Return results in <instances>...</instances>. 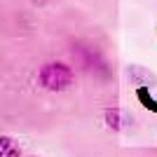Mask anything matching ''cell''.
I'll list each match as a JSON object with an SVG mask.
<instances>
[{"label":"cell","instance_id":"cell-5","mask_svg":"<svg viewBox=\"0 0 157 157\" xmlns=\"http://www.w3.org/2000/svg\"><path fill=\"white\" fill-rule=\"evenodd\" d=\"M0 157H24L19 143L10 136H0Z\"/></svg>","mask_w":157,"mask_h":157},{"label":"cell","instance_id":"cell-1","mask_svg":"<svg viewBox=\"0 0 157 157\" xmlns=\"http://www.w3.org/2000/svg\"><path fill=\"white\" fill-rule=\"evenodd\" d=\"M73 82H75V73L63 61H47L38 71V85L47 92H54V94L66 92L73 87Z\"/></svg>","mask_w":157,"mask_h":157},{"label":"cell","instance_id":"cell-3","mask_svg":"<svg viewBox=\"0 0 157 157\" xmlns=\"http://www.w3.org/2000/svg\"><path fill=\"white\" fill-rule=\"evenodd\" d=\"M73 54H78L80 63L85 66L87 71H92V73H96V71H105L103 59H101V54H98L94 47H78V49H73Z\"/></svg>","mask_w":157,"mask_h":157},{"label":"cell","instance_id":"cell-4","mask_svg":"<svg viewBox=\"0 0 157 157\" xmlns=\"http://www.w3.org/2000/svg\"><path fill=\"white\" fill-rule=\"evenodd\" d=\"M127 78H129L131 85H136V87H148L155 82V75L150 71H145L143 66H136V63L127 66Z\"/></svg>","mask_w":157,"mask_h":157},{"label":"cell","instance_id":"cell-2","mask_svg":"<svg viewBox=\"0 0 157 157\" xmlns=\"http://www.w3.org/2000/svg\"><path fill=\"white\" fill-rule=\"evenodd\" d=\"M103 120H105V127L110 131H115V134H122V131L131 129V124H134V115L127 113L124 108H117V105L108 108L105 115H103Z\"/></svg>","mask_w":157,"mask_h":157}]
</instances>
